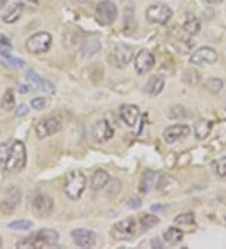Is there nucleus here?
<instances>
[{"instance_id": "obj_4", "label": "nucleus", "mask_w": 226, "mask_h": 249, "mask_svg": "<svg viewBox=\"0 0 226 249\" xmlns=\"http://www.w3.org/2000/svg\"><path fill=\"white\" fill-rule=\"evenodd\" d=\"M136 234H137V222L132 216H128L123 220L117 222L112 225L111 231H109V235L115 240L132 239Z\"/></svg>"}, {"instance_id": "obj_14", "label": "nucleus", "mask_w": 226, "mask_h": 249, "mask_svg": "<svg viewBox=\"0 0 226 249\" xmlns=\"http://www.w3.org/2000/svg\"><path fill=\"white\" fill-rule=\"evenodd\" d=\"M113 135H115V130L107 120H100L92 130V139L97 143H103L111 140Z\"/></svg>"}, {"instance_id": "obj_29", "label": "nucleus", "mask_w": 226, "mask_h": 249, "mask_svg": "<svg viewBox=\"0 0 226 249\" xmlns=\"http://www.w3.org/2000/svg\"><path fill=\"white\" fill-rule=\"evenodd\" d=\"M14 107H15L14 92H13L12 89H8L5 91V93L3 94V98H1V108L9 112V111H13Z\"/></svg>"}, {"instance_id": "obj_18", "label": "nucleus", "mask_w": 226, "mask_h": 249, "mask_svg": "<svg viewBox=\"0 0 226 249\" xmlns=\"http://www.w3.org/2000/svg\"><path fill=\"white\" fill-rule=\"evenodd\" d=\"M27 76H28V79L30 81V83H32L33 86H35V87H38L39 89H42V91L47 92V93H49V94L55 93L54 86L52 85L51 82H48L47 79L43 78V77H40L39 74L35 72V71L29 70L28 71Z\"/></svg>"}, {"instance_id": "obj_34", "label": "nucleus", "mask_w": 226, "mask_h": 249, "mask_svg": "<svg viewBox=\"0 0 226 249\" xmlns=\"http://www.w3.org/2000/svg\"><path fill=\"white\" fill-rule=\"evenodd\" d=\"M212 167H214V170L215 173H216L217 177L226 178V156L215 160L214 162H212Z\"/></svg>"}, {"instance_id": "obj_32", "label": "nucleus", "mask_w": 226, "mask_h": 249, "mask_svg": "<svg viewBox=\"0 0 226 249\" xmlns=\"http://www.w3.org/2000/svg\"><path fill=\"white\" fill-rule=\"evenodd\" d=\"M174 223L178 225L195 224V214L191 213V212H189V213L178 214V215L174 219Z\"/></svg>"}, {"instance_id": "obj_12", "label": "nucleus", "mask_w": 226, "mask_h": 249, "mask_svg": "<svg viewBox=\"0 0 226 249\" xmlns=\"http://www.w3.org/2000/svg\"><path fill=\"white\" fill-rule=\"evenodd\" d=\"M155 66V57L148 49H141L135 57V70L139 76L150 72Z\"/></svg>"}, {"instance_id": "obj_46", "label": "nucleus", "mask_w": 226, "mask_h": 249, "mask_svg": "<svg viewBox=\"0 0 226 249\" xmlns=\"http://www.w3.org/2000/svg\"><path fill=\"white\" fill-rule=\"evenodd\" d=\"M3 246V239H1V238H0V247Z\"/></svg>"}, {"instance_id": "obj_30", "label": "nucleus", "mask_w": 226, "mask_h": 249, "mask_svg": "<svg viewBox=\"0 0 226 249\" xmlns=\"http://www.w3.org/2000/svg\"><path fill=\"white\" fill-rule=\"evenodd\" d=\"M204 86H205V89H208L209 92H211V93H219V92L221 91V89H223L224 82L220 78L210 77V78L206 79Z\"/></svg>"}, {"instance_id": "obj_40", "label": "nucleus", "mask_w": 226, "mask_h": 249, "mask_svg": "<svg viewBox=\"0 0 226 249\" xmlns=\"http://www.w3.org/2000/svg\"><path fill=\"white\" fill-rule=\"evenodd\" d=\"M127 207L131 208V209H139L141 207V200L139 197H131L130 200L127 201Z\"/></svg>"}, {"instance_id": "obj_45", "label": "nucleus", "mask_w": 226, "mask_h": 249, "mask_svg": "<svg viewBox=\"0 0 226 249\" xmlns=\"http://www.w3.org/2000/svg\"><path fill=\"white\" fill-rule=\"evenodd\" d=\"M6 3H8V0H0V9H3Z\"/></svg>"}, {"instance_id": "obj_21", "label": "nucleus", "mask_w": 226, "mask_h": 249, "mask_svg": "<svg viewBox=\"0 0 226 249\" xmlns=\"http://www.w3.org/2000/svg\"><path fill=\"white\" fill-rule=\"evenodd\" d=\"M109 180H111L109 174L105 170L98 169V170H96V173L93 174V177H92L90 189H92L93 192H100L103 188H105V185L108 184Z\"/></svg>"}, {"instance_id": "obj_28", "label": "nucleus", "mask_w": 226, "mask_h": 249, "mask_svg": "<svg viewBox=\"0 0 226 249\" xmlns=\"http://www.w3.org/2000/svg\"><path fill=\"white\" fill-rule=\"evenodd\" d=\"M0 54H1V61H3L6 66H9V67H23L25 64V62L23 61V59L10 54L9 51H1Z\"/></svg>"}, {"instance_id": "obj_22", "label": "nucleus", "mask_w": 226, "mask_h": 249, "mask_svg": "<svg viewBox=\"0 0 226 249\" xmlns=\"http://www.w3.org/2000/svg\"><path fill=\"white\" fill-rule=\"evenodd\" d=\"M182 239H184V231L175 227H170L163 233V240L170 246H176Z\"/></svg>"}, {"instance_id": "obj_10", "label": "nucleus", "mask_w": 226, "mask_h": 249, "mask_svg": "<svg viewBox=\"0 0 226 249\" xmlns=\"http://www.w3.org/2000/svg\"><path fill=\"white\" fill-rule=\"evenodd\" d=\"M217 61V52L210 47H200L191 54L190 63L193 66L214 64Z\"/></svg>"}, {"instance_id": "obj_47", "label": "nucleus", "mask_w": 226, "mask_h": 249, "mask_svg": "<svg viewBox=\"0 0 226 249\" xmlns=\"http://www.w3.org/2000/svg\"><path fill=\"white\" fill-rule=\"evenodd\" d=\"M225 220H226V218H225Z\"/></svg>"}, {"instance_id": "obj_27", "label": "nucleus", "mask_w": 226, "mask_h": 249, "mask_svg": "<svg viewBox=\"0 0 226 249\" xmlns=\"http://www.w3.org/2000/svg\"><path fill=\"white\" fill-rule=\"evenodd\" d=\"M156 175L157 173L152 170H146L143 177H142V182H141V192L142 193H148L151 189L154 188V184L156 181Z\"/></svg>"}, {"instance_id": "obj_8", "label": "nucleus", "mask_w": 226, "mask_h": 249, "mask_svg": "<svg viewBox=\"0 0 226 249\" xmlns=\"http://www.w3.org/2000/svg\"><path fill=\"white\" fill-rule=\"evenodd\" d=\"M172 17V10L167 4H152L146 9V18L152 24H166Z\"/></svg>"}, {"instance_id": "obj_24", "label": "nucleus", "mask_w": 226, "mask_h": 249, "mask_svg": "<svg viewBox=\"0 0 226 249\" xmlns=\"http://www.w3.org/2000/svg\"><path fill=\"white\" fill-rule=\"evenodd\" d=\"M212 130V124L208 120H201L195 124V136L197 140H205Z\"/></svg>"}, {"instance_id": "obj_17", "label": "nucleus", "mask_w": 226, "mask_h": 249, "mask_svg": "<svg viewBox=\"0 0 226 249\" xmlns=\"http://www.w3.org/2000/svg\"><path fill=\"white\" fill-rule=\"evenodd\" d=\"M120 117L128 127H133L136 122L139 121V108L136 105H122L120 107Z\"/></svg>"}, {"instance_id": "obj_19", "label": "nucleus", "mask_w": 226, "mask_h": 249, "mask_svg": "<svg viewBox=\"0 0 226 249\" xmlns=\"http://www.w3.org/2000/svg\"><path fill=\"white\" fill-rule=\"evenodd\" d=\"M165 77L161 76V74H156V76L151 77L147 81V83L145 85L143 89L147 94L150 96H157L162 92L163 87H165Z\"/></svg>"}, {"instance_id": "obj_38", "label": "nucleus", "mask_w": 226, "mask_h": 249, "mask_svg": "<svg viewBox=\"0 0 226 249\" xmlns=\"http://www.w3.org/2000/svg\"><path fill=\"white\" fill-rule=\"evenodd\" d=\"M23 5H24V9L28 8V9L33 10L36 9L38 6H39V3H38V0H19Z\"/></svg>"}, {"instance_id": "obj_9", "label": "nucleus", "mask_w": 226, "mask_h": 249, "mask_svg": "<svg viewBox=\"0 0 226 249\" xmlns=\"http://www.w3.org/2000/svg\"><path fill=\"white\" fill-rule=\"evenodd\" d=\"M133 55H135V49L132 48L128 44H123V43H120L115 47V49L112 51L111 58L109 61L111 63L117 68H124L126 66H128L131 61L133 59Z\"/></svg>"}, {"instance_id": "obj_26", "label": "nucleus", "mask_w": 226, "mask_h": 249, "mask_svg": "<svg viewBox=\"0 0 226 249\" xmlns=\"http://www.w3.org/2000/svg\"><path fill=\"white\" fill-rule=\"evenodd\" d=\"M100 51H101V43L96 39L87 40L81 49L82 55L86 58L92 57V55H94L96 53L100 52Z\"/></svg>"}, {"instance_id": "obj_16", "label": "nucleus", "mask_w": 226, "mask_h": 249, "mask_svg": "<svg viewBox=\"0 0 226 249\" xmlns=\"http://www.w3.org/2000/svg\"><path fill=\"white\" fill-rule=\"evenodd\" d=\"M19 201H20V193H19L18 189L12 186L6 190L5 196H4L3 201L0 203V212L5 214L13 213Z\"/></svg>"}, {"instance_id": "obj_31", "label": "nucleus", "mask_w": 226, "mask_h": 249, "mask_svg": "<svg viewBox=\"0 0 226 249\" xmlns=\"http://www.w3.org/2000/svg\"><path fill=\"white\" fill-rule=\"evenodd\" d=\"M139 223L143 229H151L160 224V218L154 214H145L139 218Z\"/></svg>"}, {"instance_id": "obj_35", "label": "nucleus", "mask_w": 226, "mask_h": 249, "mask_svg": "<svg viewBox=\"0 0 226 249\" xmlns=\"http://www.w3.org/2000/svg\"><path fill=\"white\" fill-rule=\"evenodd\" d=\"M12 145H13V142H10V141L9 142L0 143V165H1V166L5 164L6 160H8V158H9Z\"/></svg>"}, {"instance_id": "obj_44", "label": "nucleus", "mask_w": 226, "mask_h": 249, "mask_svg": "<svg viewBox=\"0 0 226 249\" xmlns=\"http://www.w3.org/2000/svg\"><path fill=\"white\" fill-rule=\"evenodd\" d=\"M70 3H74V4H83L86 3L87 0H70Z\"/></svg>"}, {"instance_id": "obj_20", "label": "nucleus", "mask_w": 226, "mask_h": 249, "mask_svg": "<svg viewBox=\"0 0 226 249\" xmlns=\"http://www.w3.org/2000/svg\"><path fill=\"white\" fill-rule=\"evenodd\" d=\"M23 12H24V5L19 1V3H15L14 5L9 6L3 14L1 19H3V21L6 23V24H13V23H15V21H18L20 19Z\"/></svg>"}, {"instance_id": "obj_1", "label": "nucleus", "mask_w": 226, "mask_h": 249, "mask_svg": "<svg viewBox=\"0 0 226 249\" xmlns=\"http://www.w3.org/2000/svg\"><path fill=\"white\" fill-rule=\"evenodd\" d=\"M59 240V234L54 229H42L34 231L17 243V248H49L55 247Z\"/></svg>"}, {"instance_id": "obj_41", "label": "nucleus", "mask_w": 226, "mask_h": 249, "mask_svg": "<svg viewBox=\"0 0 226 249\" xmlns=\"http://www.w3.org/2000/svg\"><path fill=\"white\" fill-rule=\"evenodd\" d=\"M28 91H29V89H28V86H25V85H20V86H19V92H20V93H27Z\"/></svg>"}, {"instance_id": "obj_15", "label": "nucleus", "mask_w": 226, "mask_h": 249, "mask_svg": "<svg viewBox=\"0 0 226 249\" xmlns=\"http://www.w3.org/2000/svg\"><path fill=\"white\" fill-rule=\"evenodd\" d=\"M33 209L35 210L36 214H39L42 216H47L53 212L54 208V201L49 195L47 194H36L33 197L32 201Z\"/></svg>"}, {"instance_id": "obj_39", "label": "nucleus", "mask_w": 226, "mask_h": 249, "mask_svg": "<svg viewBox=\"0 0 226 249\" xmlns=\"http://www.w3.org/2000/svg\"><path fill=\"white\" fill-rule=\"evenodd\" d=\"M28 113H29V107H28L27 105H20V106L17 108L15 115H17V117H25Z\"/></svg>"}, {"instance_id": "obj_25", "label": "nucleus", "mask_w": 226, "mask_h": 249, "mask_svg": "<svg viewBox=\"0 0 226 249\" xmlns=\"http://www.w3.org/2000/svg\"><path fill=\"white\" fill-rule=\"evenodd\" d=\"M191 116H192V113H191L190 109H187L185 106H180V105L172 107L169 112L170 120H187L191 119Z\"/></svg>"}, {"instance_id": "obj_6", "label": "nucleus", "mask_w": 226, "mask_h": 249, "mask_svg": "<svg viewBox=\"0 0 226 249\" xmlns=\"http://www.w3.org/2000/svg\"><path fill=\"white\" fill-rule=\"evenodd\" d=\"M94 16L101 25H112L118 17L117 5L111 0H103L96 6Z\"/></svg>"}, {"instance_id": "obj_33", "label": "nucleus", "mask_w": 226, "mask_h": 249, "mask_svg": "<svg viewBox=\"0 0 226 249\" xmlns=\"http://www.w3.org/2000/svg\"><path fill=\"white\" fill-rule=\"evenodd\" d=\"M8 228L13 229V231H29L30 228H33V222L30 220H15L8 224Z\"/></svg>"}, {"instance_id": "obj_11", "label": "nucleus", "mask_w": 226, "mask_h": 249, "mask_svg": "<svg viewBox=\"0 0 226 249\" xmlns=\"http://www.w3.org/2000/svg\"><path fill=\"white\" fill-rule=\"evenodd\" d=\"M70 237L75 246L81 247V248H92L97 244L96 233L89 229H74L70 231Z\"/></svg>"}, {"instance_id": "obj_5", "label": "nucleus", "mask_w": 226, "mask_h": 249, "mask_svg": "<svg viewBox=\"0 0 226 249\" xmlns=\"http://www.w3.org/2000/svg\"><path fill=\"white\" fill-rule=\"evenodd\" d=\"M52 46V36L48 32H38L29 36L25 42V49L30 54H43Z\"/></svg>"}, {"instance_id": "obj_36", "label": "nucleus", "mask_w": 226, "mask_h": 249, "mask_svg": "<svg viewBox=\"0 0 226 249\" xmlns=\"http://www.w3.org/2000/svg\"><path fill=\"white\" fill-rule=\"evenodd\" d=\"M48 104H49V101L47 97H35L30 101V105H32V107H33L34 109H36V111L45 108V107L48 106Z\"/></svg>"}, {"instance_id": "obj_7", "label": "nucleus", "mask_w": 226, "mask_h": 249, "mask_svg": "<svg viewBox=\"0 0 226 249\" xmlns=\"http://www.w3.org/2000/svg\"><path fill=\"white\" fill-rule=\"evenodd\" d=\"M62 128V117L59 115L45 116L35 126V134L39 139H45L57 134Z\"/></svg>"}, {"instance_id": "obj_13", "label": "nucleus", "mask_w": 226, "mask_h": 249, "mask_svg": "<svg viewBox=\"0 0 226 249\" xmlns=\"http://www.w3.org/2000/svg\"><path fill=\"white\" fill-rule=\"evenodd\" d=\"M191 128L187 124H171L169 127H166L163 131V140L167 143H175L181 139H185L190 135Z\"/></svg>"}, {"instance_id": "obj_2", "label": "nucleus", "mask_w": 226, "mask_h": 249, "mask_svg": "<svg viewBox=\"0 0 226 249\" xmlns=\"http://www.w3.org/2000/svg\"><path fill=\"white\" fill-rule=\"evenodd\" d=\"M87 185V178L81 170L70 171L66 177L63 190L70 200H78Z\"/></svg>"}, {"instance_id": "obj_43", "label": "nucleus", "mask_w": 226, "mask_h": 249, "mask_svg": "<svg viewBox=\"0 0 226 249\" xmlns=\"http://www.w3.org/2000/svg\"><path fill=\"white\" fill-rule=\"evenodd\" d=\"M161 208H162V205H160V204H156V205H152V207H151V209L154 210V212H156V210H161Z\"/></svg>"}, {"instance_id": "obj_3", "label": "nucleus", "mask_w": 226, "mask_h": 249, "mask_svg": "<svg viewBox=\"0 0 226 249\" xmlns=\"http://www.w3.org/2000/svg\"><path fill=\"white\" fill-rule=\"evenodd\" d=\"M25 164H27V147H25L24 142L15 140L10 149L9 158L3 165L4 170L8 173H17V171L24 169Z\"/></svg>"}, {"instance_id": "obj_37", "label": "nucleus", "mask_w": 226, "mask_h": 249, "mask_svg": "<svg viewBox=\"0 0 226 249\" xmlns=\"http://www.w3.org/2000/svg\"><path fill=\"white\" fill-rule=\"evenodd\" d=\"M10 49H12V43H10L9 38L0 34V52L1 51H10Z\"/></svg>"}, {"instance_id": "obj_23", "label": "nucleus", "mask_w": 226, "mask_h": 249, "mask_svg": "<svg viewBox=\"0 0 226 249\" xmlns=\"http://www.w3.org/2000/svg\"><path fill=\"white\" fill-rule=\"evenodd\" d=\"M200 28H201V23H200L199 18L192 14H189L186 17L184 21V25H182V29L184 32H186L189 36H195L200 32Z\"/></svg>"}, {"instance_id": "obj_42", "label": "nucleus", "mask_w": 226, "mask_h": 249, "mask_svg": "<svg viewBox=\"0 0 226 249\" xmlns=\"http://www.w3.org/2000/svg\"><path fill=\"white\" fill-rule=\"evenodd\" d=\"M205 1L209 4H220L223 3L224 0H205Z\"/></svg>"}]
</instances>
